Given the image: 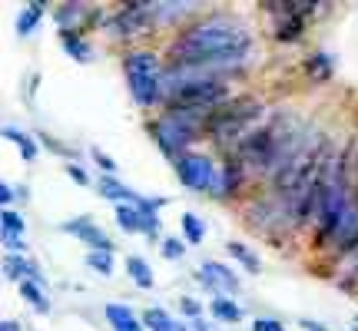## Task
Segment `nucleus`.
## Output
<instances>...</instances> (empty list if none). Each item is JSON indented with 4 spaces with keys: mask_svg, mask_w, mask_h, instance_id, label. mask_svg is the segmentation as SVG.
<instances>
[{
    "mask_svg": "<svg viewBox=\"0 0 358 331\" xmlns=\"http://www.w3.org/2000/svg\"><path fill=\"white\" fill-rule=\"evenodd\" d=\"M243 166L256 169V172H272V166L279 159V136H275V126H262L256 133H249L243 142H239V156H236Z\"/></svg>",
    "mask_w": 358,
    "mask_h": 331,
    "instance_id": "nucleus-8",
    "label": "nucleus"
},
{
    "mask_svg": "<svg viewBox=\"0 0 358 331\" xmlns=\"http://www.w3.org/2000/svg\"><path fill=\"white\" fill-rule=\"evenodd\" d=\"M127 272L133 275V281H136L140 288H153V272H150V265L143 262L140 255H129L127 258Z\"/></svg>",
    "mask_w": 358,
    "mask_h": 331,
    "instance_id": "nucleus-20",
    "label": "nucleus"
},
{
    "mask_svg": "<svg viewBox=\"0 0 358 331\" xmlns=\"http://www.w3.org/2000/svg\"><path fill=\"white\" fill-rule=\"evenodd\" d=\"M163 70H159V60L153 53H129L127 57V80H129V89L140 106H153L159 100V89H163Z\"/></svg>",
    "mask_w": 358,
    "mask_h": 331,
    "instance_id": "nucleus-5",
    "label": "nucleus"
},
{
    "mask_svg": "<svg viewBox=\"0 0 358 331\" xmlns=\"http://www.w3.org/2000/svg\"><path fill=\"white\" fill-rule=\"evenodd\" d=\"M93 159H96V166H103L106 169V176H113V169H116V163L110 159L106 153H100V149H93Z\"/></svg>",
    "mask_w": 358,
    "mask_h": 331,
    "instance_id": "nucleus-33",
    "label": "nucleus"
},
{
    "mask_svg": "<svg viewBox=\"0 0 358 331\" xmlns=\"http://www.w3.org/2000/svg\"><path fill=\"white\" fill-rule=\"evenodd\" d=\"M325 159H329V146H322L319 153L306 163V169H302V172L279 192L282 196V216H289V222H306L308 216H315Z\"/></svg>",
    "mask_w": 358,
    "mask_h": 331,
    "instance_id": "nucleus-3",
    "label": "nucleus"
},
{
    "mask_svg": "<svg viewBox=\"0 0 358 331\" xmlns=\"http://www.w3.org/2000/svg\"><path fill=\"white\" fill-rule=\"evenodd\" d=\"M3 242L10 245V249H20V252H24L27 245H24V239H13V235H3Z\"/></svg>",
    "mask_w": 358,
    "mask_h": 331,
    "instance_id": "nucleus-39",
    "label": "nucleus"
},
{
    "mask_svg": "<svg viewBox=\"0 0 358 331\" xmlns=\"http://www.w3.org/2000/svg\"><path fill=\"white\" fill-rule=\"evenodd\" d=\"M192 328H196V331H216L213 325H206L203 318H196V321H192Z\"/></svg>",
    "mask_w": 358,
    "mask_h": 331,
    "instance_id": "nucleus-40",
    "label": "nucleus"
},
{
    "mask_svg": "<svg viewBox=\"0 0 358 331\" xmlns=\"http://www.w3.org/2000/svg\"><path fill=\"white\" fill-rule=\"evenodd\" d=\"M213 315H216L219 321H239V318H243L239 305H236L232 298H222V295H219L216 302H213Z\"/></svg>",
    "mask_w": 358,
    "mask_h": 331,
    "instance_id": "nucleus-23",
    "label": "nucleus"
},
{
    "mask_svg": "<svg viewBox=\"0 0 358 331\" xmlns=\"http://www.w3.org/2000/svg\"><path fill=\"white\" fill-rule=\"evenodd\" d=\"M66 176L73 179V182H80V186H87L90 179H87V172L80 169V166H73V163H66Z\"/></svg>",
    "mask_w": 358,
    "mask_h": 331,
    "instance_id": "nucleus-34",
    "label": "nucleus"
},
{
    "mask_svg": "<svg viewBox=\"0 0 358 331\" xmlns=\"http://www.w3.org/2000/svg\"><path fill=\"white\" fill-rule=\"evenodd\" d=\"M352 203V192H348V176H345V159L332 156L325 159V172H322V186H319V203H315V222H319V239L325 242L329 232L335 229V222L342 219V212Z\"/></svg>",
    "mask_w": 358,
    "mask_h": 331,
    "instance_id": "nucleus-2",
    "label": "nucleus"
},
{
    "mask_svg": "<svg viewBox=\"0 0 358 331\" xmlns=\"http://www.w3.org/2000/svg\"><path fill=\"white\" fill-rule=\"evenodd\" d=\"M0 216H3V235H13V239H20V235H24L27 222H24V216H20V212H13V209H3Z\"/></svg>",
    "mask_w": 358,
    "mask_h": 331,
    "instance_id": "nucleus-24",
    "label": "nucleus"
},
{
    "mask_svg": "<svg viewBox=\"0 0 358 331\" xmlns=\"http://www.w3.org/2000/svg\"><path fill=\"white\" fill-rule=\"evenodd\" d=\"M262 116V103L256 100H236L229 106H219L216 113L209 116V136L216 142H243L245 129Z\"/></svg>",
    "mask_w": 358,
    "mask_h": 331,
    "instance_id": "nucleus-4",
    "label": "nucleus"
},
{
    "mask_svg": "<svg viewBox=\"0 0 358 331\" xmlns=\"http://www.w3.org/2000/svg\"><path fill=\"white\" fill-rule=\"evenodd\" d=\"M196 129H199V116L196 113L169 110L166 116H159L153 123V140L159 142V149L166 156H186L182 149L196 140Z\"/></svg>",
    "mask_w": 358,
    "mask_h": 331,
    "instance_id": "nucleus-6",
    "label": "nucleus"
},
{
    "mask_svg": "<svg viewBox=\"0 0 358 331\" xmlns=\"http://www.w3.org/2000/svg\"><path fill=\"white\" fill-rule=\"evenodd\" d=\"M299 325H302V328H306V331H329V328H325V325H319V321H308V318H302V321H299Z\"/></svg>",
    "mask_w": 358,
    "mask_h": 331,
    "instance_id": "nucleus-37",
    "label": "nucleus"
},
{
    "mask_svg": "<svg viewBox=\"0 0 358 331\" xmlns=\"http://www.w3.org/2000/svg\"><path fill=\"white\" fill-rule=\"evenodd\" d=\"M245 50H249V30L239 20L209 17L179 34L173 43V60L176 64H243Z\"/></svg>",
    "mask_w": 358,
    "mask_h": 331,
    "instance_id": "nucleus-1",
    "label": "nucleus"
},
{
    "mask_svg": "<svg viewBox=\"0 0 358 331\" xmlns=\"http://www.w3.org/2000/svg\"><path fill=\"white\" fill-rule=\"evenodd\" d=\"M146 212H153V209H143V205H116V226L120 229H127V232H143V216Z\"/></svg>",
    "mask_w": 358,
    "mask_h": 331,
    "instance_id": "nucleus-14",
    "label": "nucleus"
},
{
    "mask_svg": "<svg viewBox=\"0 0 358 331\" xmlns=\"http://www.w3.org/2000/svg\"><path fill=\"white\" fill-rule=\"evenodd\" d=\"M239 169H243L239 159H229V163H226V169H222V196L239 189Z\"/></svg>",
    "mask_w": 358,
    "mask_h": 331,
    "instance_id": "nucleus-26",
    "label": "nucleus"
},
{
    "mask_svg": "<svg viewBox=\"0 0 358 331\" xmlns=\"http://www.w3.org/2000/svg\"><path fill=\"white\" fill-rule=\"evenodd\" d=\"M199 279H203L213 292H222V298L232 292H239V279L232 275V268L219 265V262H203V265H199Z\"/></svg>",
    "mask_w": 358,
    "mask_h": 331,
    "instance_id": "nucleus-11",
    "label": "nucleus"
},
{
    "mask_svg": "<svg viewBox=\"0 0 358 331\" xmlns=\"http://www.w3.org/2000/svg\"><path fill=\"white\" fill-rule=\"evenodd\" d=\"M0 331H20V325H17V321H10V318H7V321H3V325H0Z\"/></svg>",
    "mask_w": 358,
    "mask_h": 331,
    "instance_id": "nucleus-41",
    "label": "nucleus"
},
{
    "mask_svg": "<svg viewBox=\"0 0 358 331\" xmlns=\"http://www.w3.org/2000/svg\"><path fill=\"white\" fill-rule=\"evenodd\" d=\"M279 40H299L302 37V17H285V20H279Z\"/></svg>",
    "mask_w": 358,
    "mask_h": 331,
    "instance_id": "nucleus-28",
    "label": "nucleus"
},
{
    "mask_svg": "<svg viewBox=\"0 0 358 331\" xmlns=\"http://www.w3.org/2000/svg\"><path fill=\"white\" fill-rule=\"evenodd\" d=\"M182 252H186V245L179 239H163V255L166 258H182Z\"/></svg>",
    "mask_w": 358,
    "mask_h": 331,
    "instance_id": "nucleus-31",
    "label": "nucleus"
},
{
    "mask_svg": "<svg viewBox=\"0 0 358 331\" xmlns=\"http://www.w3.org/2000/svg\"><path fill=\"white\" fill-rule=\"evenodd\" d=\"M329 70H332V66H329V57H325V53H315V57L308 60V73L315 80H329Z\"/></svg>",
    "mask_w": 358,
    "mask_h": 331,
    "instance_id": "nucleus-30",
    "label": "nucleus"
},
{
    "mask_svg": "<svg viewBox=\"0 0 358 331\" xmlns=\"http://www.w3.org/2000/svg\"><path fill=\"white\" fill-rule=\"evenodd\" d=\"M87 17H90V7H83V3H64L57 10V24L64 27V30H70V27H83Z\"/></svg>",
    "mask_w": 358,
    "mask_h": 331,
    "instance_id": "nucleus-17",
    "label": "nucleus"
},
{
    "mask_svg": "<svg viewBox=\"0 0 358 331\" xmlns=\"http://www.w3.org/2000/svg\"><path fill=\"white\" fill-rule=\"evenodd\" d=\"M20 295H24V298L37 308V311H43V315L50 311V302H47V295H43V288H40V281H34V279L20 281Z\"/></svg>",
    "mask_w": 358,
    "mask_h": 331,
    "instance_id": "nucleus-21",
    "label": "nucleus"
},
{
    "mask_svg": "<svg viewBox=\"0 0 358 331\" xmlns=\"http://www.w3.org/2000/svg\"><path fill=\"white\" fill-rule=\"evenodd\" d=\"M182 229H186V239H189V242H203V239H206L203 222L192 216V212H186V216H182Z\"/></svg>",
    "mask_w": 358,
    "mask_h": 331,
    "instance_id": "nucleus-29",
    "label": "nucleus"
},
{
    "mask_svg": "<svg viewBox=\"0 0 358 331\" xmlns=\"http://www.w3.org/2000/svg\"><path fill=\"white\" fill-rule=\"evenodd\" d=\"M252 331H282V325L275 318H256L252 321Z\"/></svg>",
    "mask_w": 358,
    "mask_h": 331,
    "instance_id": "nucleus-32",
    "label": "nucleus"
},
{
    "mask_svg": "<svg viewBox=\"0 0 358 331\" xmlns=\"http://www.w3.org/2000/svg\"><path fill=\"white\" fill-rule=\"evenodd\" d=\"M3 136H7V140H13L17 146H20V149H24V159H27V163H34V159H37V142L30 140V136H27L24 129H17V126H3Z\"/></svg>",
    "mask_w": 358,
    "mask_h": 331,
    "instance_id": "nucleus-22",
    "label": "nucleus"
},
{
    "mask_svg": "<svg viewBox=\"0 0 358 331\" xmlns=\"http://www.w3.org/2000/svg\"><path fill=\"white\" fill-rule=\"evenodd\" d=\"M143 321H146V325H150L153 331H189L186 325H179L176 318H169L163 308H150V311L143 315Z\"/></svg>",
    "mask_w": 358,
    "mask_h": 331,
    "instance_id": "nucleus-18",
    "label": "nucleus"
},
{
    "mask_svg": "<svg viewBox=\"0 0 358 331\" xmlns=\"http://www.w3.org/2000/svg\"><path fill=\"white\" fill-rule=\"evenodd\" d=\"M355 328H358V318H355Z\"/></svg>",
    "mask_w": 358,
    "mask_h": 331,
    "instance_id": "nucleus-42",
    "label": "nucleus"
},
{
    "mask_svg": "<svg viewBox=\"0 0 358 331\" xmlns=\"http://www.w3.org/2000/svg\"><path fill=\"white\" fill-rule=\"evenodd\" d=\"M226 252L232 255V258H239V262H243L245 268H249V272H259V258L252 252H249V249H245L243 242H226Z\"/></svg>",
    "mask_w": 358,
    "mask_h": 331,
    "instance_id": "nucleus-25",
    "label": "nucleus"
},
{
    "mask_svg": "<svg viewBox=\"0 0 358 331\" xmlns=\"http://www.w3.org/2000/svg\"><path fill=\"white\" fill-rule=\"evenodd\" d=\"M66 232H73V235H80L83 242L93 245V252H113V242L103 235L96 226H90V219H73V222H64Z\"/></svg>",
    "mask_w": 358,
    "mask_h": 331,
    "instance_id": "nucleus-12",
    "label": "nucleus"
},
{
    "mask_svg": "<svg viewBox=\"0 0 358 331\" xmlns=\"http://www.w3.org/2000/svg\"><path fill=\"white\" fill-rule=\"evenodd\" d=\"M3 272H7V279H17V281H37L40 275H37V268L30 265L27 258H20V255H7L3 258Z\"/></svg>",
    "mask_w": 358,
    "mask_h": 331,
    "instance_id": "nucleus-16",
    "label": "nucleus"
},
{
    "mask_svg": "<svg viewBox=\"0 0 358 331\" xmlns=\"http://www.w3.org/2000/svg\"><path fill=\"white\" fill-rule=\"evenodd\" d=\"M153 24H156V3H129V7H123L110 20L113 34H123V37L140 34V30H146V27H153Z\"/></svg>",
    "mask_w": 358,
    "mask_h": 331,
    "instance_id": "nucleus-10",
    "label": "nucleus"
},
{
    "mask_svg": "<svg viewBox=\"0 0 358 331\" xmlns=\"http://www.w3.org/2000/svg\"><path fill=\"white\" fill-rule=\"evenodd\" d=\"M13 199V189H10V182H3L0 186V203H3V209H7V203Z\"/></svg>",
    "mask_w": 358,
    "mask_h": 331,
    "instance_id": "nucleus-36",
    "label": "nucleus"
},
{
    "mask_svg": "<svg viewBox=\"0 0 358 331\" xmlns=\"http://www.w3.org/2000/svg\"><path fill=\"white\" fill-rule=\"evenodd\" d=\"M40 17H43V3H30V7H24V10L17 13V34H20V37H30L34 27L40 24Z\"/></svg>",
    "mask_w": 358,
    "mask_h": 331,
    "instance_id": "nucleus-19",
    "label": "nucleus"
},
{
    "mask_svg": "<svg viewBox=\"0 0 358 331\" xmlns=\"http://www.w3.org/2000/svg\"><path fill=\"white\" fill-rule=\"evenodd\" d=\"M60 40H64L66 53H70L73 60H80V64H90V60H93V50H90V43L80 37L77 30H60Z\"/></svg>",
    "mask_w": 358,
    "mask_h": 331,
    "instance_id": "nucleus-15",
    "label": "nucleus"
},
{
    "mask_svg": "<svg viewBox=\"0 0 358 331\" xmlns=\"http://www.w3.org/2000/svg\"><path fill=\"white\" fill-rule=\"evenodd\" d=\"M182 311H186V315H192V318H196V315H199V305H196V302H189V298H186V302H182Z\"/></svg>",
    "mask_w": 358,
    "mask_h": 331,
    "instance_id": "nucleus-38",
    "label": "nucleus"
},
{
    "mask_svg": "<svg viewBox=\"0 0 358 331\" xmlns=\"http://www.w3.org/2000/svg\"><path fill=\"white\" fill-rule=\"evenodd\" d=\"M176 172H179V179H182L192 192H206V189H216V186H219L216 166H213V159H209V156H199V153L179 156V159H176Z\"/></svg>",
    "mask_w": 358,
    "mask_h": 331,
    "instance_id": "nucleus-9",
    "label": "nucleus"
},
{
    "mask_svg": "<svg viewBox=\"0 0 358 331\" xmlns=\"http://www.w3.org/2000/svg\"><path fill=\"white\" fill-rule=\"evenodd\" d=\"M87 265L100 275H113V255L110 252H90L87 255Z\"/></svg>",
    "mask_w": 358,
    "mask_h": 331,
    "instance_id": "nucleus-27",
    "label": "nucleus"
},
{
    "mask_svg": "<svg viewBox=\"0 0 358 331\" xmlns=\"http://www.w3.org/2000/svg\"><path fill=\"white\" fill-rule=\"evenodd\" d=\"M345 268H348V272H352V275H358V245H355V249H352V252L345 255Z\"/></svg>",
    "mask_w": 358,
    "mask_h": 331,
    "instance_id": "nucleus-35",
    "label": "nucleus"
},
{
    "mask_svg": "<svg viewBox=\"0 0 358 331\" xmlns=\"http://www.w3.org/2000/svg\"><path fill=\"white\" fill-rule=\"evenodd\" d=\"M106 321L113 325V331H143V321L129 311V305H120V302L106 305Z\"/></svg>",
    "mask_w": 358,
    "mask_h": 331,
    "instance_id": "nucleus-13",
    "label": "nucleus"
},
{
    "mask_svg": "<svg viewBox=\"0 0 358 331\" xmlns=\"http://www.w3.org/2000/svg\"><path fill=\"white\" fill-rule=\"evenodd\" d=\"M222 100H226V83L216 77V80H199V83H189V87L176 89V93L169 96V106L179 110V113L203 116V113H209V110L216 113Z\"/></svg>",
    "mask_w": 358,
    "mask_h": 331,
    "instance_id": "nucleus-7",
    "label": "nucleus"
}]
</instances>
